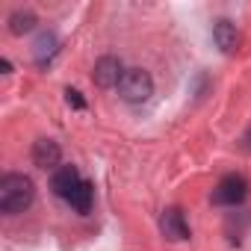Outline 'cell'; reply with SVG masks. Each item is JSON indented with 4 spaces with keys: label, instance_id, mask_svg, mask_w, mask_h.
Segmentation results:
<instances>
[{
    "label": "cell",
    "instance_id": "obj_9",
    "mask_svg": "<svg viewBox=\"0 0 251 251\" xmlns=\"http://www.w3.org/2000/svg\"><path fill=\"white\" fill-rule=\"evenodd\" d=\"M56 50H59V39H56L53 33H42V36L36 39V45H33V56H36L39 65H48V62L56 56Z\"/></svg>",
    "mask_w": 251,
    "mask_h": 251
},
{
    "label": "cell",
    "instance_id": "obj_13",
    "mask_svg": "<svg viewBox=\"0 0 251 251\" xmlns=\"http://www.w3.org/2000/svg\"><path fill=\"white\" fill-rule=\"evenodd\" d=\"M242 148H245V151H251V130L242 136Z\"/></svg>",
    "mask_w": 251,
    "mask_h": 251
},
{
    "label": "cell",
    "instance_id": "obj_7",
    "mask_svg": "<svg viewBox=\"0 0 251 251\" xmlns=\"http://www.w3.org/2000/svg\"><path fill=\"white\" fill-rule=\"evenodd\" d=\"M59 157H62V151H59V145H56L53 139H39V142L33 145V163H36L39 169H53V166H59Z\"/></svg>",
    "mask_w": 251,
    "mask_h": 251
},
{
    "label": "cell",
    "instance_id": "obj_5",
    "mask_svg": "<svg viewBox=\"0 0 251 251\" xmlns=\"http://www.w3.org/2000/svg\"><path fill=\"white\" fill-rule=\"evenodd\" d=\"M160 230H163V236L172 239V242L189 239V225H186V219H183V213H180L177 207H169V210L160 216Z\"/></svg>",
    "mask_w": 251,
    "mask_h": 251
},
{
    "label": "cell",
    "instance_id": "obj_4",
    "mask_svg": "<svg viewBox=\"0 0 251 251\" xmlns=\"http://www.w3.org/2000/svg\"><path fill=\"white\" fill-rule=\"evenodd\" d=\"M121 77H124L121 59H115V56H100V59L95 62V71H92L95 86H100V89H118Z\"/></svg>",
    "mask_w": 251,
    "mask_h": 251
},
{
    "label": "cell",
    "instance_id": "obj_11",
    "mask_svg": "<svg viewBox=\"0 0 251 251\" xmlns=\"http://www.w3.org/2000/svg\"><path fill=\"white\" fill-rule=\"evenodd\" d=\"M36 27V15L33 12H15L12 18H9V30L15 33V36H24V33H30Z\"/></svg>",
    "mask_w": 251,
    "mask_h": 251
},
{
    "label": "cell",
    "instance_id": "obj_3",
    "mask_svg": "<svg viewBox=\"0 0 251 251\" xmlns=\"http://www.w3.org/2000/svg\"><path fill=\"white\" fill-rule=\"evenodd\" d=\"M245 195H248V183H245V177H239V175H225V177L219 180V186L213 189V204L236 207V204L245 201Z\"/></svg>",
    "mask_w": 251,
    "mask_h": 251
},
{
    "label": "cell",
    "instance_id": "obj_1",
    "mask_svg": "<svg viewBox=\"0 0 251 251\" xmlns=\"http://www.w3.org/2000/svg\"><path fill=\"white\" fill-rule=\"evenodd\" d=\"M36 198V189H33V180L27 175H6L0 180V210L15 216V213H24Z\"/></svg>",
    "mask_w": 251,
    "mask_h": 251
},
{
    "label": "cell",
    "instance_id": "obj_8",
    "mask_svg": "<svg viewBox=\"0 0 251 251\" xmlns=\"http://www.w3.org/2000/svg\"><path fill=\"white\" fill-rule=\"evenodd\" d=\"M213 39H216V45L222 48V53H233L236 45H239V33H236V27H233L230 21H216Z\"/></svg>",
    "mask_w": 251,
    "mask_h": 251
},
{
    "label": "cell",
    "instance_id": "obj_2",
    "mask_svg": "<svg viewBox=\"0 0 251 251\" xmlns=\"http://www.w3.org/2000/svg\"><path fill=\"white\" fill-rule=\"evenodd\" d=\"M118 95L127 100V103H142L154 95V80L148 71L142 68H130V71H124L121 83H118Z\"/></svg>",
    "mask_w": 251,
    "mask_h": 251
},
{
    "label": "cell",
    "instance_id": "obj_10",
    "mask_svg": "<svg viewBox=\"0 0 251 251\" xmlns=\"http://www.w3.org/2000/svg\"><path fill=\"white\" fill-rule=\"evenodd\" d=\"M92 198H95V186H92L89 180H83V183L74 189V195L68 198V204H71L80 216H86V213L92 210Z\"/></svg>",
    "mask_w": 251,
    "mask_h": 251
},
{
    "label": "cell",
    "instance_id": "obj_6",
    "mask_svg": "<svg viewBox=\"0 0 251 251\" xmlns=\"http://www.w3.org/2000/svg\"><path fill=\"white\" fill-rule=\"evenodd\" d=\"M83 180H80V172L74 169V166H59L56 172H53V177H50V189H53V195H59V198H71L74 195V189L80 186Z\"/></svg>",
    "mask_w": 251,
    "mask_h": 251
},
{
    "label": "cell",
    "instance_id": "obj_12",
    "mask_svg": "<svg viewBox=\"0 0 251 251\" xmlns=\"http://www.w3.org/2000/svg\"><path fill=\"white\" fill-rule=\"evenodd\" d=\"M65 98H68V103H71L74 109H83V106H86V100L80 98V92H77V89H68V92H65Z\"/></svg>",
    "mask_w": 251,
    "mask_h": 251
}]
</instances>
